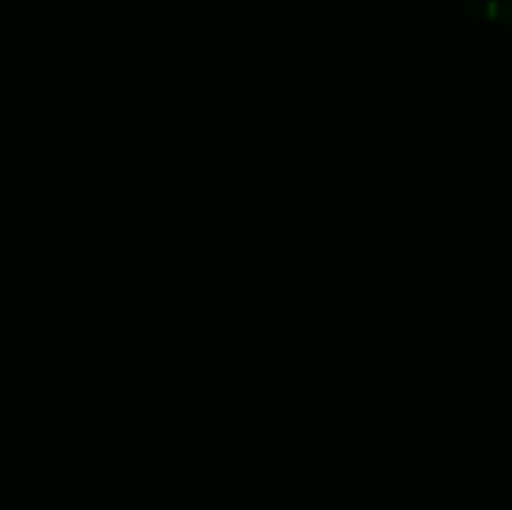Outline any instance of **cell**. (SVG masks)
Returning <instances> with one entry per match:
<instances>
[]
</instances>
